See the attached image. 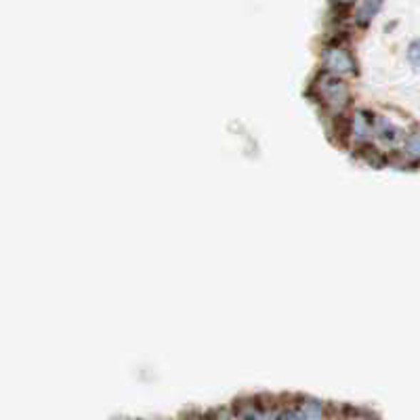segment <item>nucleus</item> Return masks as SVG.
Segmentation results:
<instances>
[{
  "label": "nucleus",
  "instance_id": "1",
  "mask_svg": "<svg viewBox=\"0 0 420 420\" xmlns=\"http://www.w3.org/2000/svg\"><path fill=\"white\" fill-rule=\"evenodd\" d=\"M322 61L330 74H357L355 57L347 48H324Z\"/></svg>",
  "mask_w": 420,
  "mask_h": 420
},
{
  "label": "nucleus",
  "instance_id": "2",
  "mask_svg": "<svg viewBox=\"0 0 420 420\" xmlns=\"http://www.w3.org/2000/svg\"><path fill=\"white\" fill-rule=\"evenodd\" d=\"M353 158H357V160H362V162H366V164H370V166H374V168H382L386 162H389V158L384 155V153L377 148V145H372V143H357V148L353 150Z\"/></svg>",
  "mask_w": 420,
  "mask_h": 420
},
{
  "label": "nucleus",
  "instance_id": "3",
  "mask_svg": "<svg viewBox=\"0 0 420 420\" xmlns=\"http://www.w3.org/2000/svg\"><path fill=\"white\" fill-rule=\"evenodd\" d=\"M382 9V2L381 0H370V2H362V4H357L355 6V13H353V21H355V26L357 28H368L370 24H372V19H374V15L379 13Z\"/></svg>",
  "mask_w": 420,
  "mask_h": 420
},
{
  "label": "nucleus",
  "instance_id": "4",
  "mask_svg": "<svg viewBox=\"0 0 420 420\" xmlns=\"http://www.w3.org/2000/svg\"><path fill=\"white\" fill-rule=\"evenodd\" d=\"M330 120H332L330 133H334V141L339 145H344L351 139V133H353V118H349V116L341 112V114L330 116Z\"/></svg>",
  "mask_w": 420,
  "mask_h": 420
},
{
  "label": "nucleus",
  "instance_id": "5",
  "mask_svg": "<svg viewBox=\"0 0 420 420\" xmlns=\"http://www.w3.org/2000/svg\"><path fill=\"white\" fill-rule=\"evenodd\" d=\"M299 414L301 420H326L324 404L313 397H303V401H299Z\"/></svg>",
  "mask_w": 420,
  "mask_h": 420
},
{
  "label": "nucleus",
  "instance_id": "6",
  "mask_svg": "<svg viewBox=\"0 0 420 420\" xmlns=\"http://www.w3.org/2000/svg\"><path fill=\"white\" fill-rule=\"evenodd\" d=\"M374 133L379 135V139H382L384 143H395V141L401 137V130H399L395 124H391L386 118H379V120H377Z\"/></svg>",
  "mask_w": 420,
  "mask_h": 420
},
{
  "label": "nucleus",
  "instance_id": "7",
  "mask_svg": "<svg viewBox=\"0 0 420 420\" xmlns=\"http://www.w3.org/2000/svg\"><path fill=\"white\" fill-rule=\"evenodd\" d=\"M351 13H355V4L351 2H332L330 4V19L334 26H341L343 21L351 19Z\"/></svg>",
  "mask_w": 420,
  "mask_h": 420
},
{
  "label": "nucleus",
  "instance_id": "8",
  "mask_svg": "<svg viewBox=\"0 0 420 420\" xmlns=\"http://www.w3.org/2000/svg\"><path fill=\"white\" fill-rule=\"evenodd\" d=\"M341 420H379L372 412L364 408H353V406H343L341 408Z\"/></svg>",
  "mask_w": 420,
  "mask_h": 420
},
{
  "label": "nucleus",
  "instance_id": "9",
  "mask_svg": "<svg viewBox=\"0 0 420 420\" xmlns=\"http://www.w3.org/2000/svg\"><path fill=\"white\" fill-rule=\"evenodd\" d=\"M406 152L420 160V133H412V135L406 139Z\"/></svg>",
  "mask_w": 420,
  "mask_h": 420
},
{
  "label": "nucleus",
  "instance_id": "10",
  "mask_svg": "<svg viewBox=\"0 0 420 420\" xmlns=\"http://www.w3.org/2000/svg\"><path fill=\"white\" fill-rule=\"evenodd\" d=\"M408 61L414 68H420V40H412L410 42V46H408Z\"/></svg>",
  "mask_w": 420,
  "mask_h": 420
},
{
  "label": "nucleus",
  "instance_id": "11",
  "mask_svg": "<svg viewBox=\"0 0 420 420\" xmlns=\"http://www.w3.org/2000/svg\"><path fill=\"white\" fill-rule=\"evenodd\" d=\"M275 420H301V414H299V410H292V408H286V410H282Z\"/></svg>",
  "mask_w": 420,
  "mask_h": 420
},
{
  "label": "nucleus",
  "instance_id": "12",
  "mask_svg": "<svg viewBox=\"0 0 420 420\" xmlns=\"http://www.w3.org/2000/svg\"><path fill=\"white\" fill-rule=\"evenodd\" d=\"M183 420H206V416L200 414V412H188V414L183 416Z\"/></svg>",
  "mask_w": 420,
  "mask_h": 420
},
{
  "label": "nucleus",
  "instance_id": "13",
  "mask_svg": "<svg viewBox=\"0 0 420 420\" xmlns=\"http://www.w3.org/2000/svg\"><path fill=\"white\" fill-rule=\"evenodd\" d=\"M217 420H230V419H225V416H223V419H217Z\"/></svg>",
  "mask_w": 420,
  "mask_h": 420
}]
</instances>
